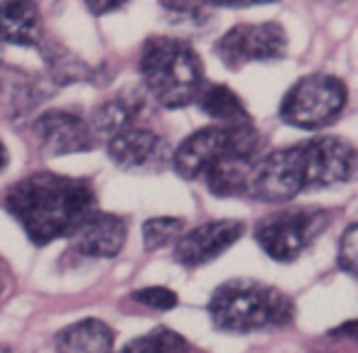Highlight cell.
I'll use <instances>...</instances> for the list:
<instances>
[{"instance_id":"obj_1","label":"cell","mask_w":358,"mask_h":353,"mask_svg":"<svg viewBox=\"0 0 358 353\" xmlns=\"http://www.w3.org/2000/svg\"><path fill=\"white\" fill-rule=\"evenodd\" d=\"M356 174V147L343 138H314L275 150L250 169L248 194L268 204H282L317 187L348 182Z\"/></svg>"},{"instance_id":"obj_2","label":"cell","mask_w":358,"mask_h":353,"mask_svg":"<svg viewBox=\"0 0 358 353\" xmlns=\"http://www.w3.org/2000/svg\"><path fill=\"white\" fill-rule=\"evenodd\" d=\"M3 206L35 245L71 238L96 211L91 182L55 172H35L6 192Z\"/></svg>"},{"instance_id":"obj_3","label":"cell","mask_w":358,"mask_h":353,"mask_svg":"<svg viewBox=\"0 0 358 353\" xmlns=\"http://www.w3.org/2000/svg\"><path fill=\"white\" fill-rule=\"evenodd\" d=\"M140 76L148 94L164 108L194 103L204 86V64L194 47L177 37H148L140 50Z\"/></svg>"},{"instance_id":"obj_4","label":"cell","mask_w":358,"mask_h":353,"mask_svg":"<svg viewBox=\"0 0 358 353\" xmlns=\"http://www.w3.org/2000/svg\"><path fill=\"white\" fill-rule=\"evenodd\" d=\"M211 322L221 331L250 333L287 326L294 304L280 289L250 278H236L214 289L209 302Z\"/></svg>"},{"instance_id":"obj_5","label":"cell","mask_w":358,"mask_h":353,"mask_svg":"<svg viewBox=\"0 0 358 353\" xmlns=\"http://www.w3.org/2000/svg\"><path fill=\"white\" fill-rule=\"evenodd\" d=\"M263 135L253 125H209L192 133L174 150L169 164L182 180L206 177L211 169L229 162H258L263 152Z\"/></svg>"},{"instance_id":"obj_6","label":"cell","mask_w":358,"mask_h":353,"mask_svg":"<svg viewBox=\"0 0 358 353\" xmlns=\"http://www.w3.org/2000/svg\"><path fill=\"white\" fill-rule=\"evenodd\" d=\"M331 224V211L319 206H294L265 216L255 226V240L278 263L297 260Z\"/></svg>"},{"instance_id":"obj_7","label":"cell","mask_w":358,"mask_h":353,"mask_svg":"<svg viewBox=\"0 0 358 353\" xmlns=\"http://www.w3.org/2000/svg\"><path fill=\"white\" fill-rule=\"evenodd\" d=\"M348 101V89L341 79L329 74H312L292 84L282 96L280 118L299 130H319L341 115Z\"/></svg>"},{"instance_id":"obj_8","label":"cell","mask_w":358,"mask_h":353,"mask_svg":"<svg viewBox=\"0 0 358 353\" xmlns=\"http://www.w3.org/2000/svg\"><path fill=\"white\" fill-rule=\"evenodd\" d=\"M214 52L234 71L253 62H278L287 52V32L280 22H241L216 42Z\"/></svg>"},{"instance_id":"obj_9","label":"cell","mask_w":358,"mask_h":353,"mask_svg":"<svg viewBox=\"0 0 358 353\" xmlns=\"http://www.w3.org/2000/svg\"><path fill=\"white\" fill-rule=\"evenodd\" d=\"M35 135L40 138L42 152L47 157H62V154L89 152L96 147V138L89 128V120L79 113L66 108L45 110L35 120Z\"/></svg>"},{"instance_id":"obj_10","label":"cell","mask_w":358,"mask_h":353,"mask_svg":"<svg viewBox=\"0 0 358 353\" xmlns=\"http://www.w3.org/2000/svg\"><path fill=\"white\" fill-rule=\"evenodd\" d=\"M108 157L125 172L155 174L169 164L172 154L157 133L145 128H128L108 140Z\"/></svg>"},{"instance_id":"obj_11","label":"cell","mask_w":358,"mask_h":353,"mask_svg":"<svg viewBox=\"0 0 358 353\" xmlns=\"http://www.w3.org/2000/svg\"><path fill=\"white\" fill-rule=\"evenodd\" d=\"M245 226L243 221L224 219V221H209L189 233L179 236V243L174 245V260L185 268H199L211 260H216L221 253L231 248L236 240L243 236Z\"/></svg>"},{"instance_id":"obj_12","label":"cell","mask_w":358,"mask_h":353,"mask_svg":"<svg viewBox=\"0 0 358 353\" xmlns=\"http://www.w3.org/2000/svg\"><path fill=\"white\" fill-rule=\"evenodd\" d=\"M128 226L120 216L94 211L71 236V250L81 258H115L123 250Z\"/></svg>"},{"instance_id":"obj_13","label":"cell","mask_w":358,"mask_h":353,"mask_svg":"<svg viewBox=\"0 0 358 353\" xmlns=\"http://www.w3.org/2000/svg\"><path fill=\"white\" fill-rule=\"evenodd\" d=\"M0 42L15 47H42V15L35 3H0Z\"/></svg>"},{"instance_id":"obj_14","label":"cell","mask_w":358,"mask_h":353,"mask_svg":"<svg viewBox=\"0 0 358 353\" xmlns=\"http://www.w3.org/2000/svg\"><path fill=\"white\" fill-rule=\"evenodd\" d=\"M55 346L57 353H115V333L101 319H81L57 333Z\"/></svg>"},{"instance_id":"obj_15","label":"cell","mask_w":358,"mask_h":353,"mask_svg":"<svg viewBox=\"0 0 358 353\" xmlns=\"http://www.w3.org/2000/svg\"><path fill=\"white\" fill-rule=\"evenodd\" d=\"M143 108V99L138 94H118L106 103L96 106L89 118V128L94 138H113L123 130L133 128L135 115Z\"/></svg>"},{"instance_id":"obj_16","label":"cell","mask_w":358,"mask_h":353,"mask_svg":"<svg viewBox=\"0 0 358 353\" xmlns=\"http://www.w3.org/2000/svg\"><path fill=\"white\" fill-rule=\"evenodd\" d=\"M201 113L219 120V125H248L250 113L245 110L243 101L236 91H231L224 84H204L196 96Z\"/></svg>"},{"instance_id":"obj_17","label":"cell","mask_w":358,"mask_h":353,"mask_svg":"<svg viewBox=\"0 0 358 353\" xmlns=\"http://www.w3.org/2000/svg\"><path fill=\"white\" fill-rule=\"evenodd\" d=\"M118 353H204L196 351L182 333L172 331L167 326H157L150 333L128 341Z\"/></svg>"},{"instance_id":"obj_18","label":"cell","mask_w":358,"mask_h":353,"mask_svg":"<svg viewBox=\"0 0 358 353\" xmlns=\"http://www.w3.org/2000/svg\"><path fill=\"white\" fill-rule=\"evenodd\" d=\"M255 162H229L221 167L211 169L206 174V185L216 196H243L248 194V182H250V169Z\"/></svg>"},{"instance_id":"obj_19","label":"cell","mask_w":358,"mask_h":353,"mask_svg":"<svg viewBox=\"0 0 358 353\" xmlns=\"http://www.w3.org/2000/svg\"><path fill=\"white\" fill-rule=\"evenodd\" d=\"M185 231V219L177 216H155L143 224V243L148 250L164 248Z\"/></svg>"},{"instance_id":"obj_20","label":"cell","mask_w":358,"mask_h":353,"mask_svg":"<svg viewBox=\"0 0 358 353\" xmlns=\"http://www.w3.org/2000/svg\"><path fill=\"white\" fill-rule=\"evenodd\" d=\"M356 224H351L346 231H343L341 240H338V268L343 270L346 275H356L358 270V245H356Z\"/></svg>"},{"instance_id":"obj_21","label":"cell","mask_w":358,"mask_h":353,"mask_svg":"<svg viewBox=\"0 0 358 353\" xmlns=\"http://www.w3.org/2000/svg\"><path fill=\"white\" fill-rule=\"evenodd\" d=\"M133 299L150 309H174L177 307V294L167 287H145V289H135L133 292Z\"/></svg>"},{"instance_id":"obj_22","label":"cell","mask_w":358,"mask_h":353,"mask_svg":"<svg viewBox=\"0 0 358 353\" xmlns=\"http://www.w3.org/2000/svg\"><path fill=\"white\" fill-rule=\"evenodd\" d=\"M162 10L172 17V22L177 17H189L194 25H204L206 17L211 15V8H199V6H162Z\"/></svg>"},{"instance_id":"obj_23","label":"cell","mask_w":358,"mask_h":353,"mask_svg":"<svg viewBox=\"0 0 358 353\" xmlns=\"http://www.w3.org/2000/svg\"><path fill=\"white\" fill-rule=\"evenodd\" d=\"M10 270H8V265L0 260V302L8 297V292H10Z\"/></svg>"},{"instance_id":"obj_24","label":"cell","mask_w":358,"mask_h":353,"mask_svg":"<svg viewBox=\"0 0 358 353\" xmlns=\"http://www.w3.org/2000/svg\"><path fill=\"white\" fill-rule=\"evenodd\" d=\"M86 8H89L94 15H103V13H113V10H120V3H113V6H108V3H103V6H96V3H86Z\"/></svg>"},{"instance_id":"obj_25","label":"cell","mask_w":358,"mask_h":353,"mask_svg":"<svg viewBox=\"0 0 358 353\" xmlns=\"http://www.w3.org/2000/svg\"><path fill=\"white\" fill-rule=\"evenodd\" d=\"M8 167V150H6V145L0 143V172Z\"/></svg>"},{"instance_id":"obj_26","label":"cell","mask_w":358,"mask_h":353,"mask_svg":"<svg viewBox=\"0 0 358 353\" xmlns=\"http://www.w3.org/2000/svg\"><path fill=\"white\" fill-rule=\"evenodd\" d=\"M0 353H13V351L8 346H0Z\"/></svg>"}]
</instances>
